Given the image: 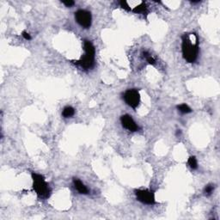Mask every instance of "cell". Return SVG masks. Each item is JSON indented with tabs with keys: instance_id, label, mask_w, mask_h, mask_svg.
Here are the masks:
<instances>
[{
	"instance_id": "1",
	"label": "cell",
	"mask_w": 220,
	"mask_h": 220,
	"mask_svg": "<svg viewBox=\"0 0 220 220\" xmlns=\"http://www.w3.org/2000/svg\"><path fill=\"white\" fill-rule=\"evenodd\" d=\"M182 54L188 63H194L197 59L199 55V43L196 35H184L182 37Z\"/></svg>"
},
{
	"instance_id": "2",
	"label": "cell",
	"mask_w": 220,
	"mask_h": 220,
	"mask_svg": "<svg viewBox=\"0 0 220 220\" xmlns=\"http://www.w3.org/2000/svg\"><path fill=\"white\" fill-rule=\"evenodd\" d=\"M33 188L36 194L41 199H47L50 195V188L44 177L40 174L33 172Z\"/></svg>"
},
{
	"instance_id": "3",
	"label": "cell",
	"mask_w": 220,
	"mask_h": 220,
	"mask_svg": "<svg viewBox=\"0 0 220 220\" xmlns=\"http://www.w3.org/2000/svg\"><path fill=\"white\" fill-rule=\"evenodd\" d=\"M84 51L85 54L77 62V64L86 70L90 69L93 67L95 63V47L90 41H84Z\"/></svg>"
},
{
	"instance_id": "4",
	"label": "cell",
	"mask_w": 220,
	"mask_h": 220,
	"mask_svg": "<svg viewBox=\"0 0 220 220\" xmlns=\"http://www.w3.org/2000/svg\"><path fill=\"white\" fill-rule=\"evenodd\" d=\"M137 200L145 205H153L156 203L154 193L148 189H139L135 191Z\"/></svg>"
},
{
	"instance_id": "5",
	"label": "cell",
	"mask_w": 220,
	"mask_h": 220,
	"mask_svg": "<svg viewBox=\"0 0 220 220\" xmlns=\"http://www.w3.org/2000/svg\"><path fill=\"white\" fill-rule=\"evenodd\" d=\"M124 100L126 103L132 108H136L140 102V95L139 90L132 89L126 90L124 94Z\"/></svg>"
},
{
	"instance_id": "6",
	"label": "cell",
	"mask_w": 220,
	"mask_h": 220,
	"mask_svg": "<svg viewBox=\"0 0 220 220\" xmlns=\"http://www.w3.org/2000/svg\"><path fill=\"white\" fill-rule=\"evenodd\" d=\"M75 19L78 24L84 29H89L91 26V14L85 10H78L75 13Z\"/></svg>"
},
{
	"instance_id": "7",
	"label": "cell",
	"mask_w": 220,
	"mask_h": 220,
	"mask_svg": "<svg viewBox=\"0 0 220 220\" xmlns=\"http://www.w3.org/2000/svg\"><path fill=\"white\" fill-rule=\"evenodd\" d=\"M120 121H121L123 127L127 129V130L131 131V132H136V131H138L139 129V127L135 123L133 119L132 118L130 115H128V114H125V115L121 116Z\"/></svg>"
},
{
	"instance_id": "8",
	"label": "cell",
	"mask_w": 220,
	"mask_h": 220,
	"mask_svg": "<svg viewBox=\"0 0 220 220\" xmlns=\"http://www.w3.org/2000/svg\"><path fill=\"white\" fill-rule=\"evenodd\" d=\"M73 183L75 188L78 190L79 194H88L89 190H88V188H86L85 185L81 181H79L78 179H74Z\"/></svg>"
},
{
	"instance_id": "9",
	"label": "cell",
	"mask_w": 220,
	"mask_h": 220,
	"mask_svg": "<svg viewBox=\"0 0 220 220\" xmlns=\"http://www.w3.org/2000/svg\"><path fill=\"white\" fill-rule=\"evenodd\" d=\"M132 11L134 13H138V14H146L147 13V7L145 4L144 2H141L139 5L134 7V9L132 10Z\"/></svg>"
},
{
	"instance_id": "10",
	"label": "cell",
	"mask_w": 220,
	"mask_h": 220,
	"mask_svg": "<svg viewBox=\"0 0 220 220\" xmlns=\"http://www.w3.org/2000/svg\"><path fill=\"white\" fill-rule=\"evenodd\" d=\"M75 114V110L72 107H65V108L63 109L62 112V115L65 117V118H70V117H72Z\"/></svg>"
},
{
	"instance_id": "11",
	"label": "cell",
	"mask_w": 220,
	"mask_h": 220,
	"mask_svg": "<svg viewBox=\"0 0 220 220\" xmlns=\"http://www.w3.org/2000/svg\"><path fill=\"white\" fill-rule=\"evenodd\" d=\"M177 109L179 110L181 113H182V114H189V113L192 112L191 108L187 104H185V103L178 105L177 106Z\"/></svg>"
},
{
	"instance_id": "12",
	"label": "cell",
	"mask_w": 220,
	"mask_h": 220,
	"mask_svg": "<svg viewBox=\"0 0 220 220\" xmlns=\"http://www.w3.org/2000/svg\"><path fill=\"white\" fill-rule=\"evenodd\" d=\"M188 164L192 169H196L198 168V162L195 157H190L188 160Z\"/></svg>"
},
{
	"instance_id": "13",
	"label": "cell",
	"mask_w": 220,
	"mask_h": 220,
	"mask_svg": "<svg viewBox=\"0 0 220 220\" xmlns=\"http://www.w3.org/2000/svg\"><path fill=\"white\" fill-rule=\"evenodd\" d=\"M143 54H144V57L146 59L147 62H148L149 64H151V65H155L156 63L155 59H153V57L151 56V54H149L147 52H144Z\"/></svg>"
},
{
	"instance_id": "14",
	"label": "cell",
	"mask_w": 220,
	"mask_h": 220,
	"mask_svg": "<svg viewBox=\"0 0 220 220\" xmlns=\"http://www.w3.org/2000/svg\"><path fill=\"white\" fill-rule=\"evenodd\" d=\"M214 190V186L210 184V185H207L206 186V188L204 189V193L206 194V195H211L212 194V192Z\"/></svg>"
},
{
	"instance_id": "15",
	"label": "cell",
	"mask_w": 220,
	"mask_h": 220,
	"mask_svg": "<svg viewBox=\"0 0 220 220\" xmlns=\"http://www.w3.org/2000/svg\"><path fill=\"white\" fill-rule=\"evenodd\" d=\"M120 6H121L124 10H126L127 11L132 10H131V7L129 6V4H128V3H127L126 1H124V0H123L121 2H120Z\"/></svg>"
},
{
	"instance_id": "16",
	"label": "cell",
	"mask_w": 220,
	"mask_h": 220,
	"mask_svg": "<svg viewBox=\"0 0 220 220\" xmlns=\"http://www.w3.org/2000/svg\"><path fill=\"white\" fill-rule=\"evenodd\" d=\"M62 4H64L66 7H71L74 5V1L71 0H67V1H62Z\"/></svg>"
},
{
	"instance_id": "17",
	"label": "cell",
	"mask_w": 220,
	"mask_h": 220,
	"mask_svg": "<svg viewBox=\"0 0 220 220\" xmlns=\"http://www.w3.org/2000/svg\"><path fill=\"white\" fill-rule=\"evenodd\" d=\"M22 36H23V38H24L25 40H28V41L31 40L30 35H29L28 32H26V31H23V32H22Z\"/></svg>"
},
{
	"instance_id": "18",
	"label": "cell",
	"mask_w": 220,
	"mask_h": 220,
	"mask_svg": "<svg viewBox=\"0 0 220 220\" xmlns=\"http://www.w3.org/2000/svg\"><path fill=\"white\" fill-rule=\"evenodd\" d=\"M180 134H181V131L178 130L177 131V132H176V135H180Z\"/></svg>"
}]
</instances>
